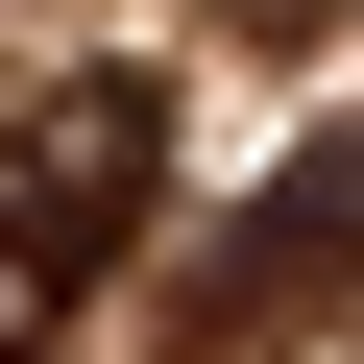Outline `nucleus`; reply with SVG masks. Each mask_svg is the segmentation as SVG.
Listing matches in <instances>:
<instances>
[{
	"label": "nucleus",
	"mask_w": 364,
	"mask_h": 364,
	"mask_svg": "<svg viewBox=\"0 0 364 364\" xmlns=\"http://www.w3.org/2000/svg\"><path fill=\"white\" fill-rule=\"evenodd\" d=\"M146 195H170V73H146V49H73V73L0 97V364H49V340L122 291Z\"/></svg>",
	"instance_id": "f257e3e1"
},
{
	"label": "nucleus",
	"mask_w": 364,
	"mask_h": 364,
	"mask_svg": "<svg viewBox=\"0 0 364 364\" xmlns=\"http://www.w3.org/2000/svg\"><path fill=\"white\" fill-rule=\"evenodd\" d=\"M316 291H364V122H316L267 195L195 243V364H219V340H267V316H316Z\"/></svg>",
	"instance_id": "f03ea898"
}]
</instances>
